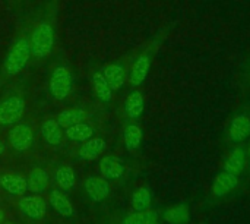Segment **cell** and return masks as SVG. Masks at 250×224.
Here are the masks:
<instances>
[{
  "instance_id": "32",
  "label": "cell",
  "mask_w": 250,
  "mask_h": 224,
  "mask_svg": "<svg viewBox=\"0 0 250 224\" xmlns=\"http://www.w3.org/2000/svg\"><path fill=\"white\" fill-rule=\"evenodd\" d=\"M7 224H12V223H7Z\"/></svg>"
},
{
  "instance_id": "3",
  "label": "cell",
  "mask_w": 250,
  "mask_h": 224,
  "mask_svg": "<svg viewBox=\"0 0 250 224\" xmlns=\"http://www.w3.org/2000/svg\"><path fill=\"white\" fill-rule=\"evenodd\" d=\"M73 78L66 66H57L50 76V92L56 100H64L72 92Z\"/></svg>"
},
{
  "instance_id": "19",
  "label": "cell",
  "mask_w": 250,
  "mask_h": 224,
  "mask_svg": "<svg viewBox=\"0 0 250 224\" xmlns=\"http://www.w3.org/2000/svg\"><path fill=\"white\" fill-rule=\"evenodd\" d=\"M26 182H28V191H31V192L40 195V194H42V192L47 189V186H48V175H47L45 170L37 167V169H34V170L29 173Z\"/></svg>"
},
{
  "instance_id": "15",
  "label": "cell",
  "mask_w": 250,
  "mask_h": 224,
  "mask_svg": "<svg viewBox=\"0 0 250 224\" xmlns=\"http://www.w3.org/2000/svg\"><path fill=\"white\" fill-rule=\"evenodd\" d=\"M163 220L167 224H188L190 222V210L186 204H176L164 210Z\"/></svg>"
},
{
  "instance_id": "29",
  "label": "cell",
  "mask_w": 250,
  "mask_h": 224,
  "mask_svg": "<svg viewBox=\"0 0 250 224\" xmlns=\"http://www.w3.org/2000/svg\"><path fill=\"white\" fill-rule=\"evenodd\" d=\"M3 220H4V213H3V211L0 210V224L3 223Z\"/></svg>"
},
{
  "instance_id": "17",
  "label": "cell",
  "mask_w": 250,
  "mask_h": 224,
  "mask_svg": "<svg viewBox=\"0 0 250 224\" xmlns=\"http://www.w3.org/2000/svg\"><path fill=\"white\" fill-rule=\"evenodd\" d=\"M48 202H50V205L53 207V210L57 214H60L63 217H73L75 216V207H73V204L64 195H62L59 191H53L50 194Z\"/></svg>"
},
{
  "instance_id": "30",
  "label": "cell",
  "mask_w": 250,
  "mask_h": 224,
  "mask_svg": "<svg viewBox=\"0 0 250 224\" xmlns=\"http://www.w3.org/2000/svg\"><path fill=\"white\" fill-rule=\"evenodd\" d=\"M248 157L250 158V144H249V148H248Z\"/></svg>"
},
{
  "instance_id": "2",
  "label": "cell",
  "mask_w": 250,
  "mask_h": 224,
  "mask_svg": "<svg viewBox=\"0 0 250 224\" xmlns=\"http://www.w3.org/2000/svg\"><path fill=\"white\" fill-rule=\"evenodd\" d=\"M54 44V31L48 22H40L29 38L31 54L35 59H44L51 53Z\"/></svg>"
},
{
  "instance_id": "22",
  "label": "cell",
  "mask_w": 250,
  "mask_h": 224,
  "mask_svg": "<svg viewBox=\"0 0 250 224\" xmlns=\"http://www.w3.org/2000/svg\"><path fill=\"white\" fill-rule=\"evenodd\" d=\"M92 87H94V91L97 94V97L104 101V103H110L111 98H113V90L111 87L108 85L107 79L104 78V75L101 72H95L92 75Z\"/></svg>"
},
{
  "instance_id": "21",
  "label": "cell",
  "mask_w": 250,
  "mask_h": 224,
  "mask_svg": "<svg viewBox=\"0 0 250 224\" xmlns=\"http://www.w3.org/2000/svg\"><path fill=\"white\" fill-rule=\"evenodd\" d=\"M86 119V113L85 110L82 109H69V110H64L62 113L57 114L56 117V122L59 123L60 128H69L72 125H76V123H81Z\"/></svg>"
},
{
  "instance_id": "11",
  "label": "cell",
  "mask_w": 250,
  "mask_h": 224,
  "mask_svg": "<svg viewBox=\"0 0 250 224\" xmlns=\"http://www.w3.org/2000/svg\"><path fill=\"white\" fill-rule=\"evenodd\" d=\"M0 186L12 195H25L28 191V182L21 175L6 173L0 176Z\"/></svg>"
},
{
  "instance_id": "18",
  "label": "cell",
  "mask_w": 250,
  "mask_h": 224,
  "mask_svg": "<svg viewBox=\"0 0 250 224\" xmlns=\"http://www.w3.org/2000/svg\"><path fill=\"white\" fill-rule=\"evenodd\" d=\"M41 136L50 145H59L62 142L63 132L56 119H48L41 125Z\"/></svg>"
},
{
  "instance_id": "9",
  "label": "cell",
  "mask_w": 250,
  "mask_h": 224,
  "mask_svg": "<svg viewBox=\"0 0 250 224\" xmlns=\"http://www.w3.org/2000/svg\"><path fill=\"white\" fill-rule=\"evenodd\" d=\"M239 185V176L237 175H233V173H229V172H223L220 173L214 182H212V188H211V192L214 197L217 198H223L226 195H229L231 191H234Z\"/></svg>"
},
{
  "instance_id": "16",
  "label": "cell",
  "mask_w": 250,
  "mask_h": 224,
  "mask_svg": "<svg viewBox=\"0 0 250 224\" xmlns=\"http://www.w3.org/2000/svg\"><path fill=\"white\" fill-rule=\"evenodd\" d=\"M101 73L104 75V78L107 79L108 85L111 87L113 91H117L123 87L125 81H126V72L125 67L119 63H111L107 65L105 67H103Z\"/></svg>"
},
{
  "instance_id": "26",
  "label": "cell",
  "mask_w": 250,
  "mask_h": 224,
  "mask_svg": "<svg viewBox=\"0 0 250 224\" xmlns=\"http://www.w3.org/2000/svg\"><path fill=\"white\" fill-rule=\"evenodd\" d=\"M158 223V216L157 213L151 210L145 211H135L127 214L120 224H155Z\"/></svg>"
},
{
  "instance_id": "20",
  "label": "cell",
  "mask_w": 250,
  "mask_h": 224,
  "mask_svg": "<svg viewBox=\"0 0 250 224\" xmlns=\"http://www.w3.org/2000/svg\"><path fill=\"white\" fill-rule=\"evenodd\" d=\"M64 134L69 139L72 141H76V142H85L88 141L89 138H92L94 135V128L89 125V123H85V122H81V123H76V125H72L69 128L64 129Z\"/></svg>"
},
{
  "instance_id": "28",
  "label": "cell",
  "mask_w": 250,
  "mask_h": 224,
  "mask_svg": "<svg viewBox=\"0 0 250 224\" xmlns=\"http://www.w3.org/2000/svg\"><path fill=\"white\" fill-rule=\"evenodd\" d=\"M3 151H4V144H3V142L0 141V156L3 154Z\"/></svg>"
},
{
  "instance_id": "13",
  "label": "cell",
  "mask_w": 250,
  "mask_h": 224,
  "mask_svg": "<svg viewBox=\"0 0 250 224\" xmlns=\"http://www.w3.org/2000/svg\"><path fill=\"white\" fill-rule=\"evenodd\" d=\"M246 158H248V153L245 151V148H242V147L233 148L230 151L226 163H224V172H229V173L239 176L245 170Z\"/></svg>"
},
{
  "instance_id": "14",
  "label": "cell",
  "mask_w": 250,
  "mask_h": 224,
  "mask_svg": "<svg viewBox=\"0 0 250 224\" xmlns=\"http://www.w3.org/2000/svg\"><path fill=\"white\" fill-rule=\"evenodd\" d=\"M107 147V142L103 138H89L88 141H85L82 144V147L78 151V156L81 160H95Z\"/></svg>"
},
{
  "instance_id": "7",
  "label": "cell",
  "mask_w": 250,
  "mask_h": 224,
  "mask_svg": "<svg viewBox=\"0 0 250 224\" xmlns=\"http://www.w3.org/2000/svg\"><path fill=\"white\" fill-rule=\"evenodd\" d=\"M85 192L94 202L104 201L110 194V185L103 176H88L85 180Z\"/></svg>"
},
{
  "instance_id": "25",
  "label": "cell",
  "mask_w": 250,
  "mask_h": 224,
  "mask_svg": "<svg viewBox=\"0 0 250 224\" xmlns=\"http://www.w3.org/2000/svg\"><path fill=\"white\" fill-rule=\"evenodd\" d=\"M142 136H144L142 129L138 125H127L123 132V141H125L126 150L129 153H132L136 148H139V145L142 142Z\"/></svg>"
},
{
  "instance_id": "6",
  "label": "cell",
  "mask_w": 250,
  "mask_h": 224,
  "mask_svg": "<svg viewBox=\"0 0 250 224\" xmlns=\"http://www.w3.org/2000/svg\"><path fill=\"white\" fill-rule=\"evenodd\" d=\"M32 141H34V132L26 123L15 125L9 131V144L18 153L26 151L32 145Z\"/></svg>"
},
{
  "instance_id": "31",
  "label": "cell",
  "mask_w": 250,
  "mask_h": 224,
  "mask_svg": "<svg viewBox=\"0 0 250 224\" xmlns=\"http://www.w3.org/2000/svg\"><path fill=\"white\" fill-rule=\"evenodd\" d=\"M155 224H160V223H155Z\"/></svg>"
},
{
  "instance_id": "10",
  "label": "cell",
  "mask_w": 250,
  "mask_h": 224,
  "mask_svg": "<svg viewBox=\"0 0 250 224\" xmlns=\"http://www.w3.org/2000/svg\"><path fill=\"white\" fill-rule=\"evenodd\" d=\"M149 69H151V57L148 54H141L132 66V70L129 75L130 85L132 87L142 85L149 73Z\"/></svg>"
},
{
  "instance_id": "8",
  "label": "cell",
  "mask_w": 250,
  "mask_h": 224,
  "mask_svg": "<svg viewBox=\"0 0 250 224\" xmlns=\"http://www.w3.org/2000/svg\"><path fill=\"white\" fill-rule=\"evenodd\" d=\"M250 135V114L240 113L229 125V139L234 144L245 141Z\"/></svg>"
},
{
  "instance_id": "1",
  "label": "cell",
  "mask_w": 250,
  "mask_h": 224,
  "mask_svg": "<svg viewBox=\"0 0 250 224\" xmlns=\"http://www.w3.org/2000/svg\"><path fill=\"white\" fill-rule=\"evenodd\" d=\"M31 45H29V40L28 38H19L9 50V53L6 54L4 63H3V69L6 72L7 76H15L18 75L28 63L29 57H31Z\"/></svg>"
},
{
  "instance_id": "24",
  "label": "cell",
  "mask_w": 250,
  "mask_h": 224,
  "mask_svg": "<svg viewBox=\"0 0 250 224\" xmlns=\"http://www.w3.org/2000/svg\"><path fill=\"white\" fill-rule=\"evenodd\" d=\"M151 202H152L151 191H149L148 188H145V186L138 188V189L132 194L130 207H132L133 211H145V210H149Z\"/></svg>"
},
{
  "instance_id": "27",
  "label": "cell",
  "mask_w": 250,
  "mask_h": 224,
  "mask_svg": "<svg viewBox=\"0 0 250 224\" xmlns=\"http://www.w3.org/2000/svg\"><path fill=\"white\" fill-rule=\"evenodd\" d=\"M56 183L62 189H72L76 185V176L70 166H62L56 170Z\"/></svg>"
},
{
  "instance_id": "23",
  "label": "cell",
  "mask_w": 250,
  "mask_h": 224,
  "mask_svg": "<svg viewBox=\"0 0 250 224\" xmlns=\"http://www.w3.org/2000/svg\"><path fill=\"white\" fill-rule=\"evenodd\" d=\"M144 95L141 91H133L129 94V97L126 98V103H125V110H126V114L130 117V119H138L142 112H144Z\"/></svg>"
},
{
  "instance_id": "5",
  "label": "cell",
  "mask_w": 250,
  "mask_h": 224,
  "mask_svg": "<svg viewBox=\"0 0 250 224\" xmlns=\"http://www.w3.org/2000/svg\"><path fill=\"white\" fill-rule=\"evenodd\" d=\"M19 208L21 211L34 220H42L47 213V204L45 201L38 195H21L19 197Z\"/></svg>"
},
{
  "instance_id": "4",
  "label": "cell",
  "mask_w": 250,
  "mask_h": 224,
  "mask_svg": "<svg viewBox=\"0 0 250 224\" xmlns=\"http://www.w3.org/2000/svg\"><path fill=\"white\" fill-rule=\"evenodd\" d=\"M23 110H25V101L21 97L18 95L7 97L0 103V125L3 126L15 125L22 117Z\"/></svg>"
},
{
  "instance_id": "12",
  "label": "cell",
  "mask_w": 250,
  "mask_h": 224,
  "mask_svg": "<svg viewBox=\"0 0 250 224\" xmlns=\"http://www.w3.org/2000/svg\"><path fill=\"white\" fill-rule=\"evenodd\" d=\"M100 175L104 179H120L125 175V166L120 160H117L113 156L103 157L98 166Z\"/></svg>"
}]
</instances>
